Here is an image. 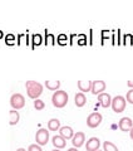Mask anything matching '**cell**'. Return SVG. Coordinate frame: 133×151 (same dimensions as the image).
Wrapping results in <instances>:
<instances>
[{
    "label": "cell",
    "instance_id": "1",
    "mask_svg": "<svg viewBox=\"0 0 133 151\" xmlns=\"http://www.w3.org/2000/svg\"><path fill=\"white\" fill-rule=\"evenodd\" d=\"M25 87H26V93H28V97L33 98V100H38V97L43 93V86L39 82H35V81H26L25 83Z\"/></svg>",
    "mask_w": 133,
    "mask_h": 151
},
{
    "label": "cell",
    "instance_id": "2",
    "mask_svg": "<svg viewBox=\"0 0 133 151\" xmlns=\"http://www.w3.org/2000/svg\"><path fill=\"white\" fill-rule=\"evenodd\" d=\"M68 100H69L68 93L65 91H60V89L55 91L53 93V96H51V103L56 108H63L68 103Z\"/></svg>",
    "mask_w": 133,
    "mask_h": 151
},
{
    "label": "cell",
    "instance_id": "3",
    "mask_svg": "<svg viewBox=\"0 0 133 151\" xmlns=\"http://www.w3.org/2000/svg\"><path fill=\"white\" fill-rule=\"evenodd\" d=\"M126 98L123 97V96H116L114 98H112V103H111V106L113 108V111H114L116 113H121L124 111V108H126Z\"/></svg>",
    "mask_w": 133,
    "mask_h": 151
},
{
    "label": "cell",
    "instance_id": "4",
    "mask_svg": "<svg viewBox=\"0 0 133 151\" xmlns=\"http://www.w3.org/2000/svg\"><path fill=\"white\" fill-rule=\"evenodd\" d=\"M10 105L14 110H20L25 106V98L20 93H14L10 97Z\"/></svg>",
    "mask_w": 133,
    "mask_h": 151
},
{
    "label": "cell",
    "instance_id": "5",
    "mask_svg": "<svg viewBox=\"0 0 133 151\" xmlns=\"http://www.w3.org/2000/svg\"><path fill=\"white\" fill-rule=\"evenodd\" d=\"M102 122V115L99 112H93L87 117V126L91 129H96L101 125Z\"/></svg>",
    "mask_w": 133,
    "mask_h": 151
},
{
    "label": "cell",
    "instance_id": "6",
    "mask_svg": "<svg viewBox=\"0 0 133 151\" xmlns=\"http://www.w3.org/2000/svg\"><path fill=\"white\" fill-rule=\"evenodd\" d=\"M35 141H36V144L40 146L46 145L49 141V131H46V129H39L36 131Z\"/></svg>",
    "mask_w": 133,
    "mask_h": 151
},
{
    "label": "cell",
    "instance_id": "7",
    "mask_svg": "<svg viewBox=\"0 0 133 151\" xmlns=\"http://www.w3.org/2000/svg\"><path fill=\"white\" fill-rule=\"evenodd\" d=\"M106 87H107V84L104 81H94L92 82L91 92L93 94H101L103 93V91H106Z\"/></svg>",
    "mask_w": 133,
    "mask_h": 151
},
{
    "label": "cell",
    "instance_id": "8",
    "mask_svg": "<svg viewBox=\"0 0 133 151\" xmlns=\"http://www.w3.org/2000/svg\"><path fill=\"white\" fill-rule=\"evenodd\" d=\"M118 127H119V130H121V131L127 132V131H129L132 127H133V121L129 119V117H123V119L119 120Z\"/></svg>",
    "mask_w": 133,
    "mask_h": 151
},
{
    "label": "cell",
    "instance_id": "9",
    "mask_svg": "<svg viewBox=\"0 0 133 151\" xmlns=\"http://www.w3.org/2000/svg\"><path fill=\"white\" fill-rule=\"evenodd\" d=\"M99 146H101V140L98 137H91L87 141L85 149H87V151H98Z\"/></svg>",
    "mask_w": 133,
    "mask_h": 151
},
{
    "label": "cell",
    "instance_id": "10",
    "mask_svg": "<svg viewBox=\"0 0 133 151\" xmlns=\"http://www.w3.org/2000/svg\"><path fill=\"white\" fill-rule=\"evenodd\" d=\"M84 141H85V135L83 132H77V134H74L73 139H72V144L74 147H80V146L84 145Z\"/></svg>",
    "mask_w": 133,
    "mask_h": 151
},
{
    "label": "cell",
    "instance_id": "11",
    "mask_svg": "<svg viewBox=\"0 0 133 151\" xmlns=\"http://www.w3.org/2000/svg\"><path fill=\"white\" fill-rule=\"evenodd\" d=\"M98 101L101 102V105L102 107L104 108H108L109 106H111V103H112V97H111V94L109 93H101V94H98Z\"/></svg>",
    "mask_w": 133,
    "mask_h": 151
},
{
    "label": "cell",
    "instance_id": "12",
    "mask_svg": "<svg viewBox=\"0 0 133 151\" xmlns=\"http://www.w3.org/2000/svg\"><path fill=\"white\" fill-rule=\"evenodd\" d=\"M59 132H60V136L65 140H69V139H73L74 136V131L70 126H63L59 129Z\"/></svg>",
    "mask_w": 133,
    "mask_h": 151
},
{
    "label": "cell",
    "instance_id": "13",
    "mask_svg": "<svg viewBox=\"0 0 133 151\" xmlns=\"http://www.w3.org/2000/svg\"><path fill=\"white\" fill-rule=\"evenodd\" d=\"M51 142H53V145H54L55 149H64L65 145H66L65 139H63L60 135L53 136V137H51Z\"/></svg>",
    "mask_w": 133,
    "mask_h": 151
},
{
    "label": "cell",
    "instance_id": "14",
    "mask_svg": "<svg viewBox=\"0 0 133 151\" xmlns=\"http://www.w3.org/2000/svg\"><path fill=\"white\" fill-rule=\"evenodd\" d=\"M74 102H75V106L77 107H83L85 105V102H87V98H85L84 93L83 92H79L74 96Z\"/></svg>",
    "mask_w": 133,
    "mask_h": 151
},
{
    "label": "cell",
    "instance_id": "15",
    "mask_svg": "<svg viewBox=\"0 0 133 151\" xmlns=\"http://www.w3.org/2000/svg\"><path fill=\"white\" fill-rule=\"evenodd\" d=\"M19 120H20V115H19V112L16 110H11L9 112V124L11 126L16 125L19 122Z\"/></svg>",
    "mask_w": 133,
    "mask_h": 151
},
{
    "label": "cell",
    "instance_id": "16",
    "mask_svg": "<svg viewBox=\"0 0 133 151\" xmlns=\"http://www.w3.org/2000/svg\"><path fill=\"white\" fill-rule=\"evenodd\" d=\"M78 88L79 91H82L83 93L84 92H89L92 88V82L91 81H78Z\"/></svg>",
    "mask_w": 133,
    "mask_h": 151
},
{
    "label": "cell",
    "instance_id": "17",
    "mask_svg": "<svg viewBox=\"0 0 133 151\" xmlns=\"http://www.w3.org/2000/svg\"><path fill=\"white\" fill-rule=\"evenodd\" d=\"M60 129V121L58 119H51L48 122V130L49 131H56Z\"/></svg>",
    "mask_w": 133,
    "mask_h": 151
},
{
    "label": "cell",
    "instance_id": "18",
    "mask_svg": "<svg viewBox=\"0 0 133 151\" xmlns=\"http://www.w3.org/2000/svg\"><path fill=\"white\" fill-rule=\"evenodd\" d=\"M60 84V81H45V87L50 91H58Z\"/></svg>",
    "mask_w": 133,
    "mask_h": 151
},
{
    "label": "cell",
    "instance_id": "19",
    "mask_svg": "<svg viewBox=\"0 0 133 151\" xmlns=\"http://www.w3.org/2000/svg\"><path fill=\"white\" fill-rule=\"evenodd\" d=\"M103 151H118V147L112 144L111 141H104L103 142Z\"/></svg>",
    "mask_w": 133,
    "mask_h": 151
},
{
    "label": "cell",
    "instance_id": "20",
    "mask_svg": "<svg viewBox=\"0 0 133 151\" xmlns=\"http://www.w3.org/2000/svg\"><path fill=\"white\" fill-rule=\"evenodd\" d=\"M34 108L36 111H41V110H44L45 108V103H44V101H41V100H35L34 101Z\"/></svg>",
    "mask_w": 133,
    "mask_h": 151
},
{
    "label": "cell",
    "instance_id": "21",
    "mask_svg": "<svg viewBox=\"0 0 133 151\" xmlns=\"http://www.w3.org/2000/svg\"><path fill=\"white\" fill-rule=\"evenodd\" d=\"M126 101L128 103H131V105H133V88H131L129 91L127 92V96H126Z\"/></svg>",
    "mask_w": 133,
    "mask_h": 151
},
{
    "label": "cell",
    "instance_id": "22",
    "mask_svg": "<svg viewBox=\"0 0 133 151\" xmlns=\"http://www.w3.org/2000/svg\"><path fill=\"white\" fill-rule=\"evenodd\" d=\"M28 151H43L41 147H40V145H38V144H31L29 146V149H28Z\"/></svg>",
    "mask_w": 133,
    "mask_h": 151
},
{
    "label": "cell",
    "instance_id": "23",
    "mask_svg": "<svg viewBox=\"0 0 133 151\" xmlns=\"http://www.w3.org/2000/svg\"><path fill=\"white\" fill-rule=\"evenodd\" d=\"M127 86L131 87V88H133V81H128V82H127Z\"/></svg>",
    "mask_w": 133,
    "mask_h": 151
},
{
    "label": "cell",
    "instance_id": "24",
    "mask_svg": "<svg viewBox=\"0 0 133 151\" xmlns=\"http://www.w3.org/2000/svg\"><path fill=\"white\" fill-rule=\"evenodd\" d=\"M129 136H131V139L133 140V127H132V129L129 130Z\"/></svg>",
    "mask_w": 133,
    "mask_h": 151
},
{
    "label": "cell",
    "instance_id": "25",
    "mask_svg": "<svg viewBox=\"0 0 133 151\" xmlns=\"http://www.w3.org/2000/svg\"><path fill=\"white\" fill-rule=\"evenodd\" d=\"M66 151H78V149L77 147H72V149H68Z\"/></svg>",
    "mask_w": 133,
    "mask_h": 151
},
{
    "label": "cell",
    "instance_id": "26",
    "mask_svg": "<svg viewBox=\"0 0 133 151\" xmlns=\"http://www.w3.org/2000/svg\"><path fill=\"white\" fill-rule=\"evenodd\" d=\"M16 151H26V150H25V149H23V147H20V149H18Z\"/></svg>",
    "mask_w": 133,
    "mask_h": 151
},
{
    "label": "cell",
    "instance_id": "27",
    "mask_svg": "<svg viewBox=\"0 0 133 151\" xmlns=\"http://www.w3.org/2000/svg\"><path fill=\"white\" fill-rule=\"evenodd\" d=\"M51 151H60L59 149H54V150H51Z\"/></svg>",
    "mask_w": 133,
    "mask_h": 151
},
{
    "label": "cell",
    "instance_id": "28",
    "mask_svg": "<svg viewBox=\"0 0 133 151\" xmlns=\"http://www.w3.org/2000/svg\"><path fill=\"white\" fill-rule=\"evenodd\" d=\"M98 151H101V150H98Z\"/></svg>",
    "mask_w": 133,
    "mask_h": 151
}]
</instances>
